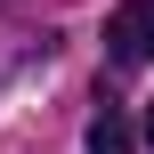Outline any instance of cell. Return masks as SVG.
Returning <instances> with one entry per match:
<instances>
[{
    "instance_id": "cell-3",
    "label": "cell",
    "mask_w": 154,
    "mask_h": 154,
    "mask_svg": "<svg viewBox=\"0 0 154 154\" xmlns=\"http://www.w3.org/2000/svg\"><path fill=\"white\" fill-rule=\"evenodd\" d=\"M146 138H154V97H146Z\"/></svg>"
},
{
    "instance_id": "cell-2",
    "label": "cell",
    "mask_w": 154,
    "mask_h": 154,
    "mask_svg": "<svg viewBox=\"0 0 154 154\" xmlns=\"http://www.w3.org/2000/svg\"><path fill=\"white\" fill-rule=\"evenodd\" d=\"M89 154H138V130L114 97H97V114H89Z\"/></svg>"
},
{
    "instance_id": "cell-1",
    "label": "cell",
    "mask_w": 154,
    "mask_h": 154,
    "mask_svg": "<svg viewBox=\"0 0 154 154\" xmlns=\"http://www.w3.org/2000/svg\"><path fill=\"white\" fill-rule=\"evenodd\" d=\"M106 57L114 65H146L154 57V0H122L106 16Z\"/></svg>"
}]
</instances>
